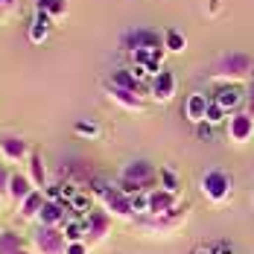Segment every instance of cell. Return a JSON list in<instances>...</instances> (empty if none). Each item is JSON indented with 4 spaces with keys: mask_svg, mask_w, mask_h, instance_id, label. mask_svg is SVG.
Returning a JSON list of instances; mask_svg holds the SVG:
<instances>
[{
    "mask_svg": "<svg viewBox=\"0 0 254 254\" xmlns=\"http://www.w3.org/2000/svg\"><path fill=\"white\" fill-rule=\"evenodd\" d=\"M254 64L246 53H228L219 59L216 70H213V79L216 85H243L246 79H252Z\"/></svg>",
    "mask_w": 254,
    "mask_h": 254,
    "instance_id": "1",
    "label": "cell"
},
{
    "mask_svg": "<svg viewBox=\"0 0 254 254\" xmlns=\"http://www.w3.org/2000/svg\"><path fill=\"white\" fill-rule=\"evenodd\" d=\"M202 196L207 202L213 204H222L231 199V190H234V178L228 173H222V170H210V173H204L202 176Z\"/></svg>",
    "mask_w": 254,
    "mask_h": 254,
    "instance_id": "2",
    "label": "cell"
},
{
    "mask_svg": "<svg viewBox=\"0 0 254 254\" xmlns=\"http://www.w3.org/2000/svg\"><path fill=\"white\" fill-rule=\"evenodd\" d=\"M120 176L128 178V181H137V184L143 187V193L158 190V187H155V184H158V170H155V164H149V161H128Z\"/></svg>",
    "mask_w": 254,
    "mask_h": 254,
    "instance_id": "3",
    "label": "cell"
},
{
    "mask_svg": "<svg viewBox=\"0 0 254 254\" xmlns=\"http://www.w3.org/2000/svg\"><path fill=\"white\" fill-rule=\"evenodd\" d=\"M120 47L126 53H134V50H164V38L155 32V29H131L123 35Z\"/></svg>",
    "mask_w": 254,
    "mask_h": 254,
    "instance_id": "4",
    "label": "cell"
},
{
    "mask_svg": "<svg viewBox=\"0 0 254 254\" xmlns=\"http://www.w3.org/2000/svg\"><path fill=\"white\" fill-rule=\"evenodd\" d=\"M35 249L41 254H64L67 252V237L64 228H50V225H41L35 231Z\"/></svg>",
    "mask_w": 254,
    "mask_h": 254,
    "instance_id": "5",
    "label": "cell"
},
{
    "mask_svg": "<svg viewBox=\"0 0 254 254\" xmlns=\"http://www.w3.org/2000/svg\"><path fill=\"white\" fill-rule=\"evenodd\" d=\"M111 213L105 207H94L88 216H85V240L88 243H102L108 234H111Z\"/></svg>",
    "mask_w": 254,
    "mask_h": 254,
    "instance_id": "6",
    "label": "cell"
},
{
    "mask_svg": "<svg viewBox=\"0 0 254 254\" xmlns=\"http://www.w3.org/2000/svg\"><path fill=\"white\" fill-rule=\"evenodd\" d=\"M102 207H105L114 219H131V216H134L131 199H128L126 193H120V190H117V184H111V187H108V193L102 196Z\"/></svg>",
    "mask_w": 254,
    "mask_h": 254,
    "instance_id": "7",
    "label": "cell"
},
{
    "mask_svg": "<svg viewBox=\"0 0 254 254\" xmlns=\"http://www.w3.org/2000/svg\"><path fill=\"white\" fill-rule=\"evenodd\" d=\"M246 97H249V94H246L240 85H219V88L213 91L210 100L216 102V105H222V108L228 111V117H231V114H237V111L246 105Z\"/></svg>",
    "mask_w": 254,
    "mask_h": 254,
    "instance_id": "8",
    "label": "cell"
},
{
    "mask_svg": "<svg viewBox=\"0 0 254 254\" xmlns=\"http://www.w3.org/2000/svg\"><path fill=\"white\" fill-rule=\"evenodd\" d=\"M29 143H26L24 137H18V134H6V137H0V158L3 161H9V164H21V161H29Z\"/></svg>",
    "mask_w": 254,
    "mask_h": 254,
    "instance_id": "9",
    "label": "cell"
},
{
    "mask_svg": "<svg viewBox=\"0 0 254 254\" xmlns=\"http://www.w3.org/2000/svg\"><path fill=\"white\" fill-rule=\"evenodd\" d=\"M254 137V117L246 111H237L228 117V140L231 143H249Z\"/></svg>",
    "mask_w": 254,
    "mask_h": 254,
    "instance_id": "10",
    "label": "cell"
},
{
    "mask_svg": "<svg viewBox=\"0 0 254 254\" xmlns=\"http://www.w3.org/2000/svg\"><path fill=\"white\" fill-rule=\"evenodd\" d=\"M178 210V193H170V190H164V187H158L149 193V213L146 216H167V213H173Z\"/></svg>",
    "mask_w": 254,
    "mask_h": 254,
    "instance_id": "11",
    "label": "cell"
},
{
    "mask_svg": "<svg viewBox=\"0 0 254 254\" xmlns=\"http://www.w3.org/2000/svg\"><path fill=\"white\" fill-rule=\"evenodd\" d=\"M35 190H38V187L32 184V178L26 176V173H12V176H9V190H6V196L12 199V204H21L24 199H29Z\"/></svg>",
    "mask_w": 254,
    "mask_h": 254,
    "instance_id": "12",
    "label": "cell"
},
{
    "mask_svg": "<svg viewBox=\"0 0 254 254\" xmlns=\"http://www.w3.org/2000/svg\"><path fill=\"white\" fill-rule=\"evenodd\" d=\"M149 97L155 102H170L176 97V76L170 70H161L158 76H152V85H149Z\"/></svg>",
    "mask_w": 254,
    "mask_h": 254,
    "instance_id": "13",
    "label": "cell"
},
{
    "mask_svg": "<svg viewBox=\"0 0 254 254\" xmlns=\"http://www.w3.org/2000/svg\"><path fill=\"white\" fill-rule=\"evenodd\" d=\"M105 91H108V100L117 102L123 111H134V114L143 111V100H140V94H131V91H123V88H114L111 82H105Z\"/></svg>",
    "mask_w": 254,
    "mask_h": 254,
    "instance_id": "14",
    "label": "cell"
},
{
    "mask_svg": "<svg viewBox=\"0 0 254 254\" xmlns=\"http://www.w3.org/2000/svg\"><path fill=\"white\" fill-rule=\"evenodd\" d=\"M207 105H210V100L204 97V94H190L187 97V102H184V117L190 120V123H202L204 114H207Z\"/></svg>",
    "mask_w": 254,
    "mask_h": 254,
    "instance_id": "15",
    "label": "cell"
},
{
    "mask_svg": "<svg viewBox=\"0 0 254 254\" xmlns=\"http://www.w3.org/2000/svg\"><path fill=\"white\" fill-rule=\"evenodd\" d=\"M35 12L47 15L50 21H64L70 12V3L67 0H35Z\"/></svg>",
    "mask_w": 254,
    "mask_h": 254,
    "instance_id": "16",
    "label": "cell"
},
{
    "mask_svg": "<svg viewBox=\"0 0 254 254\" xmlns=\"http://www.w3.org/2000/svg\"><path fill=\"white\" fill-rule=\"evenodd\" d=\"M44 202H47L44 190H35L29 199H24V202L18 204V213H21V219H24V222H32V219H38V213H41Z\"/></svg>",
    "mask_w": 254,
    "mask_h": 254,
    "instance_id": "17",
    "label": "cell"
},
{
    "mask_svg": "<svg viewBox=\"0 0 254 254\" xmlns=\"http://www.w3.org/2000/svg\"><path fill=\"white\" fill-rule=\"evenodd\" d=\"M26 176L32 178V184H35L38 190H44V187H47V167H44L41 152L29 155V161H26Z\"/></svg>",
    "mask_w": 254,
    "mask_h": 254,
    "instance_id": "18",
    "label": "cell"
},
{
    "mask_svg": "<svg viewBox=\"0 0 254 254\" xmlns=\"http://www.w3.org/2000/svg\"><path fill=\"white\" fill-rule=\"evenodd\" d=\"M111 85H114V88H123V91H131V94H140V97H143V91H146L143 82L134 79L131 70H114V73H111Z\"/></svg>",
    "mask_w": 254,
    "mask_h": 254,
    "instance_id": "19",
    "label": "cell"
},
{
    "mask_svg": "<svg viewBox=\"0 0 254 254\" xmlns=\"http://www.w3.org/2000/svg\"><path fill=\"white\" fill-rule=\"evenodd\" d=\"M50 26H53V21L47 15L35 12V18H32V24H29V41H32V44H44L47 35H50Z\"/></svg>",
    "mask_w": 254,
    "mask_h": 254,
    "instance_id": "20",
    "label": "cell"
},
{
    "mask_svg": "<svg viewBox=\"0 0 254 254\" xmlns=\"http://www.w3.org/2000/svg\"><path fill=\"white\" fill-rule=\"evenodd\" d=\"M94 202H97V199L91 196V190H79L76 196L70 199V210H73L76 216H82V219H85V216L94 210Z\"/></svg>",
    "mask_w": 254,
    "mask_h": 254,
    "instance_id": "21",
    "label": "cell"
},
{
    "mask_svg": "<svg viewBox=\"0 0 254 254\" xmlns=\"http://www.w3.org/2000/svg\"><path fill=\"white\" fill-rule=\"evenodd\" d=\"M18 249H24L21 234H15V231H0V254H15Z\"/></svg>",
    "mask_w": 254,
    "mask_h": 254,
    "instance_id": "22",
    "label": "cell"
},
{
    "mask_svg": "<svg viewBox=\"0 0 254 254\" xmlns=\"http://www.w3.org/2000/svg\"><path fill=\"white\" fill-rule=\"evenodd\" d=\"M158 187H164V190H170V193H178V190H181V178H178L170 167H161V170H158Z\"/></svg>",
    "mask_w": 254,
    "mask_h": 254,
    "instance_id": "23",
    "label": "cell"
},
{
    "mask_svg": "<svg viewBox=\"0 0 254 254\" xmlns=\"http://www.w3.org/2000/svg\"><path fill=\"white\" fill-rule=\"evenodd\" d=\"M164 50L167 53H184L187 50V38H184L178 29H170V32L164 35Z\"/></svg>",
    "mask_w": 254,
    "mask_h": 254,
    "instance_id": "24",
    "label": "cell"
},
{
    "mask_svg": "<svg viewBox=\"0 0 254 254\" xmlns=\"http://www.w3.org/2000/svg\"><path fill=\"white\" fill-rule=\"evenodd\" d=\"M64 237H67V243H82L85 240V219H70L67 225H64ZM88 243V240H85Z\"/></svg>",
    "mask_w": 254,
    "mask_h": 254,
    "instance_id": "25",
    "label": "cell"
},
{
    "mask_svg": "<svg viewBox=\"0 0 254 254\" xmlns=\"http://www.w3.org/2000/svg\"><path fill=\"white\" fill-rule=\"evenodd\" d=\"M204 123H210V126L228 123V111H225L222 105H216V102L210 100V105H207V114H204Z\"/></svg>",
    "mask_w": 254,
    "mask_h": 254,
    "instance_id": "26",
    "label": "cell"
},
{
    "mask_svg": "<svg viewBox=\"0 0 254 254\" xmlns=\"http://www.w3.org/2000/svg\"><path fill=\"white\" fill-rule=\"evenodd\" d=\"M108 187H111V181H105V178H91V196H94V199H100L102 202V196H105V193H108Z\"/></svg>",
    "mask_w": 254,
    "mask_h": 254,
    "instance_id": "27",
    "label": "cell"
},
{
    "mask_svg": "<svg viewBox=\"0 0 254 254\" xmlns=\"http://www.w3.org/2000/svg\"><path fill=\"white\" fill-rule=\"evenodd\" d=\"M76 134H79V137H97V134H100V128H97V123L79 120V123H76Z\"/></svg>",
    "mask_w": 254,
    "mask_h": 254,
    "instance_id": "28",
    "label": "cell"
},
{
    "mask_svg": "<svg viewBox=\"0 0 254 254\" xmlns=\"http://www.w3.org/2000/svg\"><path fill=\"white\" fill-rule=\"evenodd\" d=\"M131 207H134V213H149V193H137L131 199Z\"/></svg>",
    "mask_w": 254,
    "mask_h": 254,
    "instance_id": "29",
    "label": "cell"
},
{
    "mask_svg": "<svg viewBox=\"0 0 254 254\" xmlns=\"http://www.w3.org/2000/svg\"><path fill=\"white\" fill-rule=\"evenodd\" d=\"M196 134H199V140H204V143H207V140H213V126L202 120V123L196 126Z\"/></svg>",
    "mask_w": 254,
    "mask_h": 254,
    "instance_id": "30",
    "label": "cell"
},
{
    "mask_svg": "<svg viewBox=\"0 0 254 254\" xmlns=\"http://www.w3.org/2000/svg\"><path fill=\"white\" fill-rule=\"evenodd\" d=\"M88 249H91V243H67V252L64 254H88Z\"/></svg>",
    "mask_w": 254,
    "mask_h": 254,
    "instance_id": "31",
    "label": "cell"
},
{
    "mask_svg": "<svg viewBox=\"0 0 254 254\" xmlns=\"http://www.w3.org/2000/svg\"><path fill=\"white\" fill-rule=\"evenodd\" d=\"M9 176H12V173H6L3 164H0V196H6V190H9Z\"/></svg>",
    "mask_w": 254,
    "mask_h": 254,
    "instance_id": "32",
    "label": "cell"
},
{
    "mask_svg": "<svg viewBox=\"0 0 254 254\" xmlns=\"http://www.w3.org/2000/svg\"><path fill=\"white\" fill-rule=\"evenodd\" d=\"M15 3H18V0H0V18H3V15H9V12L15 9Z\"/></svg>",
    "mask_w": 254,
    "mask_h": 254,
    "instance_id": "33",
    "label": "cell"
},
{
    "mask_svg": "<svg viewBox=\"0 0 254 254\" xmlns=\"http://www.w3.org/2000/svg\"><path fill=\"white\" fill-rule=\"evenodd\" d=\"M246 114L254 117V85H252V91H249V97H246Z\"/></svg>",
    "mask_w": 254,
    "mask_h": 254,
    "instance_id": "34",
    "label": "cell"
},
{
    "mask_svg": "<svg viewBox=\"0 0 254 254\" xmlns=\"http://www.w3.org/2000/svg\"><path fill=\"white\" fill-rule=\"evenodd\" d=\"M213 252H216V254H234V249H231L228 243H216V246H213Z\"/></svg>",
    "mask_w": 254,
    "mask_h": 254,
    "instance_id": "35",
    "label": "cell"
},
{
    "mask_svg": "<svg viewBox=\"0 0 254 254\" xmlns=\"http://www.w3.org/2000/svg\"><path fill=\"white\" fill-rule=\"evenodd\" d=\"M193 254H216V252H213V246H199V249H193Z\"/></svg>",
    "mask_w": 254,
    "mask_h": 254,
    "instance_id": "36",
    "label": "cell"
},
{
    "mask_svg": "<svg viewBox=\"0 0 254 254\" xmlns=\"http://www.w3.org/2000/svg\"><path fill=\"white\" fill-rule=\"evenodd\" d=\"M216 9H219V0H210V15H216Z\"/></svg>",
    "mask_w": 254,
    "mask_h": 254,
    "instance_id": "37",
    "label": "cell"
},
{
    "mask_svg": "<svg viewBox=\"0 0 254 254\" xmlns=\"http://www.w3.org/2000/svg\"><path fill=\"white\" fill-rule=\"evenodd\" d=\"M15 254H29V252H26V249H18V252H15Z\"/></svg>",
    "mask_w": 254,
    "mask_h": 254,
    "instance_id": "38",
    "label": "cell"
},
{
    "mask_svg": "<svg viewBox=\"0 0 254 254\" xmlns=\"http://www.w3.org/2000/svg\"><path fill=\"white\" fill-rule=\"evenodd\" d=\"M252 85H254V73H252Z\"/></svg>",
    "mask_w": 254,
    "mask_h": 254,
    "instance_id": "39",
    "label": "cell"
}]
</instances>
